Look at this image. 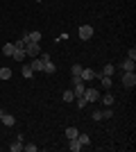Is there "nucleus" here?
<instances>
[{
    "label": "nucleus",
    "instance_id": "4468645a",
    "mask_svg": "<svg viewBox=\"0 0 136 152\" xmlns=\"http://www.w3.org/2000/svg\"><path fill=\"white\" fill-rule=\"evenodd\" d=\"M20 73H23V77H25V80H30V77L34 75V70H32V66H30V64H25V66H23V70H20Z\"/></svg>",
    "mask_w": 136,
    "mask_h": 152
},
{
    "label": "nucleus",
    "instance_id": "0eeeda50",
    "mask_svg": "<svg viewBox=\"0 0 136 152\" xmlns=\"http://www.w3.org/2000/svg\"><path fill=\"white\" fill-rule=\"evenodd\" d=\"M79 77H82L84 82H91V80H95V70H93V68H82Z\"/></svg>",
    "mask_w": 136,
    "mask_h": 152
},
{
    "label": "nucleus",
    "instance_id": "bb28decb",
    "mask_svg": "<svg viewBox=\"0 0 136 152\" xmlns=\"http://www.w3.org/2000/svg\"><path fill=\"white\" fill-rule=\"evenodd\" d=\"M23 150H27V152H36V145H34V143H27V145H23Z\"/></svg>",
    "mask_w": 136,
    "mask_h": 152
},
{
    "label": "nucleus",
    "instance_id": "2eb2a0df",
    "mask_svg": "<svg viewBox=\"0 0 136 152\" xmlns=\"http://www.w3.org/2000/svg\"><path fill=\"white\" fill-rule=\"evenodd\" d=\"M100 100H102L107 107H111V104H113V93H104V95H100Z\"/></svg>",
    "mask_w": 136,
    "mask_h": 152
},
{
    "label": "nucleus",
    "instance_id": "f8f14e48",
    "mask_svg": "<svg viewBox=\"0 0 136 152\" xmlns=\"http://www.w3.org/2000/svg\"><path fill=\"white\" fill-rule=\"evenodd\" d=\"M27 39H30V43H41V32H27Z\"/></svg>",
    "mask_w": 136,
    "mask_h": 152
},
{
    "label": "nucleus",
    "instance_id": "39448f33",
    "mask_svg": "<svg viewBox=\"0 0 136 152\" xmlns=\"http://www.w3.org/2000/svg\"><path fill=\"white\" fill-rule=\"evenodd\" d=\"M95 77L100 80V84H102V89H104V91H109V89H111V84H113V82H111V77H109V75H102V73H95Z\"/></svg>",
    "mask_w": 136,
    "mask_h": 152
},
{
    "label": "nucleus",
    "instance_id": "aec40b11",
    "mask_svg": "<svg viewBox=\"0 0 136 152\" xmlns=\"http://www.w3.org/2000/svg\"><path fill=\"white\" fill-rule=\"evenodd\" d=\"M9 150H12V152H20V150H23V141H18V139H16V141L12 143V145H9Z\"/></svg>",
    "mask_w": 136,
    "mask_h": 152
},
{
    "label": "nucleus",
    "instance_id": "f3484780",
    "mask_svg": "<svg viewBox=\"0 0 136 152\" xmlns=\"http://www.w3.org/2000/svg\"><path fill=\"white\" fill-rule=\"evenodd\" d=\"M2 55H5V57H12L14 55V43H5L2 45Z\"/></svg>",
    "mask_w": 136,
    "mask_h": 152
},
{
    "label": "nucleus",
    "instance_id": "9b49d317",
    "mask_svg": "<svg viewBox=\"0 0 136 152\" xmlns=\"http://www.w3.org/2000/svg\"><path fill=\"white\" fill-rule=\"evenodd\" d=\"M23 57H25V48H16V45H14V55H12V59H16V61H23Z\"/></svg>",
    "mask_w": 136,
    "mask_h": 152
},
{
    "label": "nucleus",
    "instance_id": "423d86ee",
    "mask_svg": "<svg viewBox=\"0 0 136 152\" xmlns=\"http://www.w3.org/2000/svg\"><path fill=\"white\" fill-rule=\"evenodd\" d=\"M30 66H32V70H34V73H43V68H45V61H43L41 57H34Z\"/></svg>",
    "mask_w": 136,
    "mask_h": 152
},
{
    "label": "nucleus",
    "instance_id": "6ab92c4d",
    "mask_svg": "<svg viewBox=\"0 0 136 152\" xmlns=\"http://www.w3.org/2000/svg\"><path fill=\"white\" fill-rule=\"evenodd\" d=\"M12 73H14V70L7 68V66H5V68H0V80H9V77H12Z\"/></svg>",
    "mask_w": 136,
    "mask_h": 152
},
{
    "label": "nucleus",
    "instance_id": "ddd939ff",
    "mask_svg": "<svg viewBox=\"0 0 136 152\" xmlns=\"http://www.w3.org/2000/svg\"><path fill=\"white\" fill-rule=\"evenodd\" d=\"M43 73H48V75H52V73H57V66H55V64H52L50 59H48V61H45V68H43Z\"/></svg>",
    "mask_w": 136,
    "mask_h": 152
},
{
    "label": "nucleus",
    "instance_id": "cd10ccee",
    "mask_svg": "<svg viewBox=\"0 0 136 152\" xmlns=\"http://www.w3.org/2000/svg\"><path fill=\"white\" fill-rule=\"evenodd\" d=\"M93 121H102V111H93Z\"/></svg>",
    "mask_w": 136,
    "mask_h": 152
},
{
    "label": "nucleus",
    "instance_id": "f257e3e1",
    "mask_svg": "<svg viewBox=\"0 0 136 152\" xmlns=\"http://www.w3.org/2000/svg\"><path fill=\"white\" fill-rule=\"evenodd\" d=\"M123 86L125 89H134L136 86V73H123Z\"/></svg>",
    "mask_w": 136,
    "mask_h": 152
},
{
    "label": "nucleus",
    "instance_id": "9d476101",
    "mask_svg": "<svg viewBox=\"0 0 136 152\" xmlns=\"http://www.w3.org/2000/svg\"><path fill=\"white\" fill-rule=\"evenodd\" d=\"M68 150L71 152H79L82 150V143H79L77 139H68Z\"/></svg>",
    "mask_w": 136,
    "mask_h": 152
},
{
    "label": "nucleus",
    "instance_id": "a878e982",
    "mask_svg": "<svg viewBox=\"0 0 136 152\" xmlns=\"http://www.w3.org/2000/svg\"><path fill=\"white\" fill-rule=\"evenodd\" d=\"M102 118H113V109H104V111H102Z\"/></svg>",
    "mask_w": 136,
    "mask_h": 152
},
{
    "label": "nucleus",
    "instance_id": "dca6fc26",
    "mask_svg": "<svg viewBox=\"0 0 136 152\" xmlns=\"http://www.w3.org/2000/svg\"><path fill=\"white\" fill-rule=\"evenodd\" d=\"M77 141L82 143V148H84V145H91V136H89V134H77Z\"/></svg>",
    "mask_w": 136,
    "mask_h": 152
},
{
    "label": "nucleus",
    "instance_id": "1a4fd4ad",
    "mask_svg": "<svg viewBox=\"0 0 136 152\" xmlns=\"http://www.w3.org/2000/svg\"><path fill=\"white\" fill-rule=\"evenodd\" d=\"M0 121H2V125H7V127H14V125H16V118H14L12 114H2Z\"/></svg>",
    "mask_w": 136,
    "mask_h": 152
},
{
    "label": "nucleus",
    "instance_id": "f03ea898",
    "mask_svg": "<svg viewBox=\"0 0 136 152\" xmlns=\"http://www.w3.org/2000/svg\"><path fill=\"white\" fill-rule=\"evenodd\" d=\"M25 55H30V57H39L41 55V43H27L25 45Z\"/></svg>",
    "mask_w": 136,
    "mask_h": 152
},
{
    "label": "nucleus",
    "instance_id": "393cba45",
    "mask_svg": "<svg viewBox=\"0 0 136 152\" xmlns=\"http://www.w3.org/2000/svg\"><path fill=\"white\" fill-rule=\"evenodd\" d=\"M127 59H132V61H136V48H129V52H127Z\"/></svg>",
    "mask_w": 136,
    "mask_h": 152
},
{
    "label": "nucleus",
    "instance_id": "4be33fe9",
    "mask_svg": "<svg viewBox=\"0 0 136 152\" xmlns=\"http://www.w3.org/2000/svg\"><path fill=\"white\" fill-rule=\"evenodd\" d=\"M102 75H113V64H104V68H102Z\"/></svg>",
    "mask_w": 136,
    "mask_h": 152
},
{
    "label": "nucleus",
    "instance_id": "b1692460",
    "mask_svg": "<svg viewBox=\"0 0 136 152\" xmlns=\"http://www.w3.org/2000/svg\"><path fill=\"white\" fill-rule=\"evenodd\" d=\"M86 104H89V102H86V98H84V95H77V107H79V109H84Z\"/></svg>",
    "mask_w": 136,
    "mask_h": 152
},
{
    "label": "nucleus",
    "instance_id": "c756f323",
    "mask_svg": "<svg viewBox=\"0 0 136 152\" xmlns=\"http://www.w3.org/2000/svg\"><path fill=\"white\" fill-rule=\"evenodd\" d=\"M39 2H41V0H39Z\"/></svg>",
    "mask_w": 136,
    "mask_h": 152
},
{
    "label": "nucleus",
    "instance_id": "c85d7f7f",
    "mask_svg": "<svg viewBox=\"0 0 136 152\" xmlns=\"http://www.w3.org/2000/svg\"><path fill=\"white\" fill-rule=\"evenodd\" d=\"M2 114H5V111H2V109H0V118H2Z\"/></svg>",
    "mask_w": 136,
    "mask_h": 152
},
{
    "label": "nucleus",
    "instance_id": "a211bd4d",
    "mask_svg": "<svg viewBox=\"0 0 136 152\" xmlns=\"http://www.w3.org/2000/svg\"><path fill=\"white\" fill-rule=\"evenodd\" d=\"M77 127H66V139H77Z\"/></svg>",
    "mask_w": 136,
    "mask_h": 152
},
{
    "label": "nucleus",
    "instance_id": "5701e85b",
    "mask_svg": "<svg viewBox=\"0 0 136 152\" xmlns=\"http://www.w3.org/2000/svg\"><path fill=\"white\" fill-rule=\"evenodd\" d=\"M82 68H84V66H79V64H73V68H71L73 77H75V75H79V73H82Z\"/></svg>",
    "mask_w": 136,
    "mask_h": 152
},
{
    "label": "nucleus",
    "instance_id": "20e7f679",
    "mask_svg": "<svg viewBox=\"0 0 136 152\" xmlns=\"http://www.w3.org/2000/svg\"><path fill=\"white\" fill-rule=\"evenodd\" d=\"M84 98H86V102H97V100H100V91H95V89H84Z\"/></svg>",
    "mask_w": 136,
    "mask_h": 152
},
{
    "label": "nucleus",
    "instance_id": "412c9836",
    "mask_svg": "<svg viewBox=\"0 0 136 152\" xmlns=\"http://www.w3.org/2000/svg\"><path fill=\"white\" fill-rule=\"evenodd\" d=\"M61 100H64V102H73V100H75V93H73V89H71V91H64Z\"/></svg>",
    "mask_w": 136,
    "mask_h": 152
},
{
    "label": "nucleus",
    "instance_id": "6e6552de",
    "mask_svg": "<svg viewBox=\"0 0 136 152\" xmlns=\"http://www.w3.org/2000/svg\"><path fill=\"white\" fill-rule=\"evenodd\" d=\"M120 68H123L125 73H134V70H136V61H132V59H123Z\"/></svg>",
    "mask_w": 136,
    "mask_h": 152
},
{
    "label": "nucleus",
    "instance_id": "7ed1b4c3",
    "mask_svg": "<svg viewBox=\"0 0 136 152\" xmlns=\"http://www.w3.org/2000/svg\"><path fill=\"white\" fill-rule=\"evenodd\" d=\"M77 37L82 39V41H89V39L93 37V27H91V25H82L79 32H77Z\"/></svg>",
    "mask_w": 136,
    "mask_h": 152
}]
</instances>
